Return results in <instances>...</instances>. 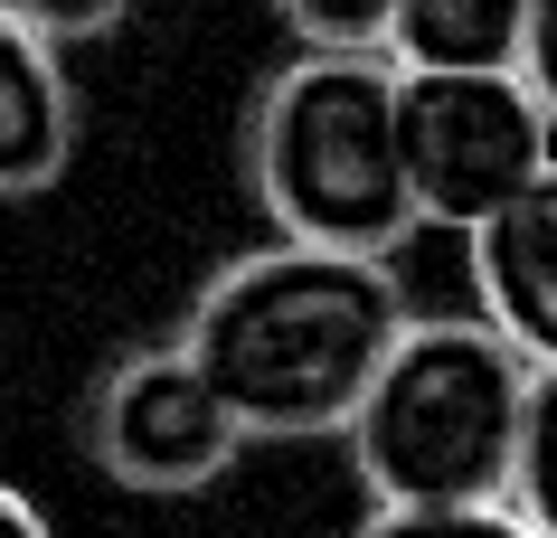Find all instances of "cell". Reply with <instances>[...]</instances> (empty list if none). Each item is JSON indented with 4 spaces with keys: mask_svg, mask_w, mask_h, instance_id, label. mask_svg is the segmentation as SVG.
<instances>
[{
    "mask_svg": "<svg viewBox=\"0 0 557 538\" xmlns=\"http://www.w3.org/2000/svg\"><path fill=\"white\" fill-rule=\"evenodd\" d=\"M76 151V86L66 58L0 0V199H29Z\"/></svg>",
    "mask_w": 557,
    "mask_h": 538,
    "instance_id": "52a82bcc",
    "label": "cell"
},
{
    "mask_svg": "<svg viewBox=\"0 0 557 538\" xmlns=\"http://www.w3.org/2000/svg\"><path fill=\"white\" fill-rule=\"evenodd\" d=\"M0 538H58V529H48V510H38L20 481H0Z\"/></svg>",
    "mask_w": 557,
    "mask_h": 538,
    "instance_id": "5bb4252c",
    "label": "cell"
},
{
    "mask_svg": "<svg viewBox=\"0 0 557 538\" xmlns=\"http://www.w3.org/2000/svg\"><path fill=\"white\" fill-rule=\"evenodd\" d=\"M246 171L274 237L331 255H397L416 237L397 66L379 48H302L294 66H274L246 123Z\"/></svg>",
    "mask_w": 557,
    "mask_h": 538,
    "instance_id": "3957f363",
    "label": "cell"
},
{
    "mask_svg": "<svg viewBox=\"0 0 557 538\" xmlns=\"http://www.w3.org/2000/svg\"><path fill=\"white\" fill-rule=\"evenodd\" d=\"M529 0H387L379 58L397 76H492L520 66Z\"/></svg>",
    "mask_w": 557,
    "mask_h": 538,
    "instance_id": "ba28073f",
    "label": "cell"
},
{
    "mask_svg": "<svg viewBox=\"0 0 557 538\" xmlns=\"http://www.w3.org/2000/svg\"><path fill=\"white\" fill-rule=\"evenodd\" d=\"M236 435L218 388H208L180 340H151V350H123L86 397V453L95 473L123 481V491H199L236 463Z\"/></svg>",
    "mask_w": 557,
    "mask_h": 538,
    "instance_id": "5b68a950",
    "label": "cell"
},
{
    "mask_svg": "<svg viewBox=\"0 0 557 538\" xmlns=\"http://www.w3.org/2000/svg\"><path fill=\"white\" fill-rule=\"evenodd\" d=\"M472 237V293H482V322L529 359V368H557V161L529 179L520 199H500Z\"/></svg>",
    "mask_w": 557,
    "mask_h": 538,
    "instance_id": "8992f818",
    "label": "cell"
},
{
    "mask_svg": "<svg viewBox=\"0 0 557 538\" xmlns=\"http://www.w3.org/2000/svg\"><path fill=\"white\" fill-rule=\"evenodd\" d=\"M407 330V293L387 255H331V246L274 237L208 274V293L180 322V350L199 368L227 425L246 445H294V435H341L369 388L387 340Z\"/></svg>",
    "mask_w": 557,
    "mask_h": 538,
    "instance_id": "6da1fadb",
    "label": "cell"
},
{
    "mask_svg": "<svg viewBox=\"0 0 557 538\" xmlns=\"http://www.w3.org/2000/svg\"><path fill=\"white\" fill-rule=\"evenodd\" d=\"M520 86L539 95V114L557 123V0H529V29H520Z\"/></svg>",
    "mask_w": 557,
    "mask_h": 538,
    "instance_id": "4fadbf2b",
    "label": "cell"
},
{
    "mask_svg": "<svg viewBox=\"0 0 557 538\" xmlns=\"http://www.w3.org/2000/svg\"><path fill=\"white\" fill-rule=\"evenodd\" d=\"M10 10H20V20H29L48 48H76V38H104L123 10H133V0H10Z\"/></svg>",
    "mask_w": 557,
    "mask_h": 538,
    "instance_id": "7c38bea8",
    "label": "cell"
},
{
    "mask_svg": "<svg viewBox=\"0 0 557 538\" xmlns=\"http://www.w3.org/2000/svg\"><path fill=\"white\" fill-rule=\"evenodd\" d=\"M529 368L492 322H416L387 340L350 406V473L379 510H463L510 501L529 425Z\"/></svg>",
    "mask_w": 557,
    "mask_h": 538,
    "instance_id": "7a4b0ae2",
    "label": "cell"
},
{
    "mask_svg": "<svg viewBox=\"0 0 557 538\" xmlns=\"http://www.w3.org/2000/svg\"><path fill=\"white\" fill-rule=\"evenodd\" d=\"M397 151H407L416 227H482L500 199L557 161V123L520 86V66L492 76H397Z\"/></svg>",
    "mask_w": 557,
    "mask_h": 538,
    "instance_id": "277c9868",
    "label": "cell"
},
{
    "mask_svg": "<svg viewBox=\"0 0 557 538\" xmlns=\"http://www.w3.org/2000/svg\"><path fill=\"white\" fill-rule=\"evenodd\" d=\"M359 538H529L510 501H463V510H369Z\"/></svg>",
    "mask_w": 557,
    "mask_h": 538,
    "instance_id": "30bf717a",
    "label": "cell"
},
{
    "mask_svg": "<svg viewBox=\"0 0 557 538\" xmlns=\"http://www.w3.org/2000/svg\"><path fill=\"white\" fill-rule=\"evenodd\" d=\"M510 510L529 520V538H557V368L529 378V425H520V463H510Z\"/></svg>",
    "mask_w": 557,
    "mask_h": 538,
    "instance_id": "9c48e42d",
    "label": "cell"
},
{
    "mask_svg": "<svg viewBox=\"0 0 557 538\" xmlns=\"http://www.w3.org/2000/svg\"><path fill=\"white\" fill-rule=\"evenodd\" d=\"M274 10L302 48H379V20H387V0H274Z\"/></svg>",
    "mask_w": 557,
    "mask_h": 538,
    "instance_id": "8fae6325",
    "label": "cell"
}]
</instances>
